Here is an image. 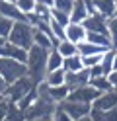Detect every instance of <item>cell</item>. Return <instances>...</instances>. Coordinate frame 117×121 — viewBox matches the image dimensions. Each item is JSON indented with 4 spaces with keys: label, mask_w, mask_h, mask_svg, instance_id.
<instances>
[{
    "label": "cell",
    "mask_w": 117,
    "mask_h": 121,
    "mask_svg": "<svg viewBox=\"0 0 117 121\" xmlns=\"http://www.w3.org/2000/svg\"><path fill=\"white\" fill-rule=\"evenodd\" d=\"M92 4H94L96 14H100V16H104V18H113L117 14L115 0H92Z\"/></svg>",
    "instance_id": "7c38bea8"
},
{
    "label": "cell",
    "mask_w": 117,
    "mask_h": 121,
    "mask_svg": "<svg viewBox=\"0 0 117 121\" xmlns=\"http://www.w3.org/2000/svg\"><path fill=\"white\" fill-rule=\"evenodd\" d=\"M88 16H90V12H88L86 0H74L72 12H70V22H72V24H82Z\"/></svg>",
    "instance_id": "4fadbf2b"
},
{
    "label": "cell",
    "mask_w": 117,
    "mask_h": 121,
    "mask_svg": "<svg viewBox=\"0 0 117 121\" xmlns=\"http://www.w3.org/2000/svg\"><path fill=\"white\" fill-rule=\"evenodd\" d=\"M113 60H115V49L111 47V49H107L104 55H101V60H100V65H101V69H104L105 76L113 70Z\"/></svg>",
    "instance_id": "7402d4cb"
},
{
    "label": "cell",
    "mask_w": 117,
    "mask_h": 121,
    "mask_svg": "<svg viewBox=\"0 0 117 121\" xmlns=\"http://www.w3.org/2000/svg\"><path fill=\"white\" fill-rule=\"evenodd\" d=\"M115 10H117V0H115Z\"/></svg>",
    "instance_id": "7bdbcfd3"
},
{
    "label": "cell",
    "mask_w": 117,
    "mask_h": 121,
    "mask_svg": "<svg viewBox=\"0 0 117 121\" xmlns=\"http://www.w3.org/2000/svg\"><path fill=\"white\" fill-rule=\"evenodd\" d=\"M6 119L8 121H26V113L20 108L18 104H12L8 102V113H6Z\"/></svg>",
    "instance_id": "603a6c76"
},
{
    "label": "cell",
    "mask_w": 117,
    "mask_h": 121,
    "mask_svg": "<svg viewBox=\"0 0 117 121\" xmlns=\"http://www.w3.org/2000/svg\"><path fill=\"white\" fill-rule=\"evenodd\" d=\"M6 43V39H2V37H0V47H2V45Z\"/></svg>",
    "instance_id": "b9f144b4"
},
{
    "label": "cell",
    "mask_w": 117,
    "mask_h": 121,
    "mask_svg": "<svg viewBox=\"0 0 117 121\" xmlns=\"http://www.w3.org/2000/svg\"><path fill=\"white\" fill-rule=\"evenodd\" d=\"M33 45H39V47H43V49H53L55 47V41L45 31H41V29L35 27L33 29Z\"/></svg>",
    "instance_id": "ffe728a7"
},
{
    "label": "cell",
    "mask_w": 117,
    "mask_h": 121,
    "mask_svg": "<svg viewBox=\"0 0 117 121\" xmlns=\"http://www.w3.org/2000/svg\"><path fill=\"white\" fill-rule=\"evenodd\" d=\"M6 113H8V100H0V121L6 119Z\"/></svg>",
    "instance_id": "d6a6232c"
},
{
    "label": "cell",
    "mask_w": 117,
    "mask_h": 121,
    "mask_svg": "<svg viewBox=\"0 0 117 121\" xmlns=\"http://www.w3.org/2000/svg\"><path fill=\"white\" fill-rule=\"evenodd\" d=\"M4 121H8V119H4Z\"/></svg>",
    "instance_id": "bcb514c9"
},
{
    "label": "cell",
    "mask_w": 117,
    "mask_h": 121,
    "mask_svg": "<svg viewBox=\"0 0 117 121\" xmlns=\"http://www.w3.org/2000/svg\"><path fill=\"white\" fill-rule=\"evenodd\" d=\"M84 84H90V70L88 69H82V70H76V72H66V86L70 90H74L78 86H84Z\"/></svg>",
    "instance_id": "8fae6325"
},
{
    "label": "cell",
    "mask_w": 117,
    "mask_h": 121,
    "mask_svg": "<svg viewBox=\"0 0 117 121\" xmlns=\"http://www.w3.org/2000/svg\"><path fill=\"white\" fill-rule=\"evenodd\" d=\"M113 49H115V60H113V70H115V69H117V47H113Z\"/></svg>",
    "instance_id": "60d3db41"
},
{
    "label": "cell",
    "mask_w": 117,
    "mask_h": 121,
    "mask_svg": "<svg viewBox=\"0 0 117 121\" xmlns=\"http://www.w3.org/2000/svg\"><path fill=\"white\" fill-rule=\"evenodd\" d=\"M92 105H94V108H100V109H104V111H107V109L115 108V105H117V90L101 92V94L96 98V100L92 102Z\"/></svg>",
    "instance_id": "30bf717a"
},
{
    "label": "cell",
    "mask_w": 117,
    "mask_h": 121,
    "mask_svg": "<svg viewBox=\"0 0 117 121\" xmlns=\"http://www.w3.org/2000/svg\"><path fill=\"white\" fill-rule=\"evenodd\" d=\"M86 31H98V33H107V18L100 16V14H90L84 22Z\"/></svg>",
    "instance_id": "9c48e42d"
},
{
    "label": "cell",
    "mask_w": 117,
    "mask_h": 121,
    "mask_svg": "<svg viewBox=\"0 0 117 121\" xmlns=\"http://www.w3.org/2000/svg\"><path fill=\"white\" fill-rule=\"evenodd\" d=\"M105 51H107V47L90 43L88 39H84L82 43H78V53H80V55H104Z\"/></svg>",
    "instance_id": "9a60e30c"
},
{
    "label": "cell",
    "mask_w": 117,
    "mask_h": 121,
    "mask_svg": "<svg viewBox=\"0 0 117 121\" xmlns=\"http://www.w3.org/2000/svg\"><path fill=\"white\" fill-rule=\"evenodd\" d=\"M0 80H4V78H2V74H0Z\"/></svg>",
    "instance_id": "f6af8a7d"
},
{
    "label": "cell",
    "mask_w": 117,
    "mask_h": 121,
    "mask_svg": "<svg viewBox=\"0 0 117 121\" xmlns=\"http://www.w3.org/2000/svg\"><path fill=\"white\" fill-rule=\"evenodd\" d=\"M76 121H92V117H90V113H88V115H82L80 119H76Z\"/></svg>",
    "instance_id": "ab89813d"
},
{
    "label": "cell",
    "mask_w": 117,
    "mask_h": 121,
    "mask_svg": "<svg viewBox=\"0 0 117 121\" xmlns=\"http://www.w3.org/2000/svg\"><path fill=\"white\" fill-rule=\"evenodd\" d=\"M105 121H117V105L105 111Z\"/></svg>",
    "instance_id": "836d02e7"
},
{
    "label": "cell",
    "mask_w": 117,
    "mask_h": 121,
    "mask_svg": "<svg viewBox=\"0 0 117 121\" xmlns=\"http://www.w3.org/2000/svg\"><path fill=\"white\" fill-rule=\"evenodd\" d=\"M100 96V92L92 84H84V86H78L74 90H70V94L66 100H74V102H84V104H92L96 98Z\"/></svg>",
    "instance_id": "5b68a950"
},
{
    "label": "cell",
    "mask_w": 117,
    "mask_h": 121,
    "mask_svg": "<svg viewBox=\"0 0 117 121\" xmlns=\"http://www.w3.org/2000/svg\"><path fill=\"white\" fill-rule=\"evenodd\" d=\"M47 57H49V49H43L39 45H31L27 51V60H26L27 76L35 84L43 82L47 76Z\"/></svg>",
    "instance_id": "6da1fadb"
},
{
    "label": "cell",
    "mask_w": 117,
    "mask_h": 121,
    "mask_svg": "<svg viewBox=\"0 0 117 121\" xmlns=\"http://www.w3.org/2000/svg\"><path fill=\"white\" fill-rule=\"evenodd\" d=\"M16 4H18V8H20V10L27 16V14H31V12L35 10L37 0H16Z\"/></svg>",
    "instance_id": "83f0119b"
},
{
    "label": "cell",
    "mask_w": 117,
    "mask_h": 121,
    "mask_svg": "<svg viewBox=\"0 0 117 121\" xmlns=\"http://www.w3.org/2000/svg\"><path fill=\"white\" fill-rule=\"evenodd\" d=\"M33 121H53V113H51V115H43V117H37V119H33Z\"/></svg>",
    "instance_id": "f35d334b"
},
{
    "label": "cell",
    "mask_w": 117,
    "mask_h": 121,
    "mask_svg": "<svg viewBox=\"0 0 117 121\" xmlns=\"http://www.w3.org/2000/svg\"><path fill=\"white\" fill-rule=\"evenodd\" d=\"M51 18H53L55 22H59L61 26H65V27L70 24V14L61 12V10H57V8H51Z\"/></svg>",
    "instance_id": "4316f807"
},
{
    "label": "cell",
    "mask_w": 117,
    "mask_h": 121,
    "mask_svg": "<svg viewBox=\"0 0 117 121\" xmlns=\"http://www.w3.org/2000/svg\"><path fill=\"white\" fill-rule=\"evenodd\" d=\"M88 70H90V78H94V76H101V74H104L101 65H96V66H92V69H88Z\"/></svg>",
    "instance_id": "e575fe53"
},
{
    "label": "cell",
    "mask_w": 117,
    "mask_h": 121,
    "mask_svg": "<svg viewBox=\"0 0 117 121\" xmlns=\"http://www.w3.org/2000/svg\"><path fill=\"white\" fill-rule=\"evenodd\" d=\"M39 4H45V6H49V8H53L55 6V0H37Z\"/></svg>",
    "instance_id": "74e56055"
},
{
    "label": "cell",
    "mask_w": 117,
    "mask_h": 121,
    "mask_svg": "<svg viewBox=\"0 0 117 121\" xmlns=\"http://www.w3.org/2000/svg\"><path fill=\"white\" fill-rule=\"evenodd\" d=\"M90 84H92L94 88H96L100 94H101V92H109V90H115V88H113V84L109 82V76H105V74L90 78Z\"/></svg>",
    "instance_id": "44dd1931"
},
{
    "label": "cell",
    "mask_w": 117,
    "mask_h": 121,
    "mask_svg": "<svg viewBox=\"0 0 117 121\" xmlns=\"http://www.w3.org/2000/svg\"><path fill=\"white\" fill-rule=\"evenodd\" d=\"M62 69L66 72H76V70H82L86 69L84 63H82V55L78 53V55H72V57H66L65 63H62Z\"/></svg>",
    "instance_id": "d6986e66"
},
{
    "label": "cell",
    "mask_w": 117,
    "mask_h": 121,
    "mask_svg": "<svg viewBox=\"0 0 117 121\" xmlns=\"http://www.w3.org/2000/svg\"><path fill=\"white\" fill-rule=\"evenodd\" d=\"M107 76H109V82L113 84V88L117 90V69H115V70H111V72L107 74Z\"/></svg>",
    "instance_id": "d590c367"
},
{
    "label": "cell",
    "mask_w": 117,
    "mask_h": 121,
    "mask_svg": "<svg viewBox=\"0 0 117 121\" xmlns=\"http://www.w3.org/2000/svg\"><path fill=\"white\" fill-rule=\"evenodd\" d=\"M55 47H57V51H59L65 59H66V57H72V55H78V45L72 43L70 39H61Z\"/></svg>",
    "instance_id": "ac0fdd59"
},
{
    "label": "cell",
    "mask_w": 117,
    "mask_h": 121,
    "mask_svg": "<svg viewBox=\"0 0 117 121\" xmlns=\"http://www.w3.org/2000/svg\"><path fill=\"white\" fill-rule=\"evenodd\" d=\"M45 82L49 86H61L66 84V70L65 69H57V70H49L45 76Z\"/></svg>",
    "instance_id": "2e32d148"
},
{
    "label": "cell",
    "mask_w": 117,
    "mask_h": 121,
    "mask_svg": "<svg viewBox=\"0 0 117 121\" xmlns=\"http://www.w3.org/2000/svg\"><path fill=\"white\" fill-rule=\"evenodd\" d=\"M72 6H74V0H55V6H53V8L70 14V12H72Z\"/></svg>",
    "instance_id": "f1b7e54d"
},
{
    "label": "cell",
    "mask_w": 117,
    "mask_h": 121,
    "mask_svg": "<svg viewBox=\"0 0 117 121\" xmlns=\"http://www.w3.org/2000/svg\"><path fill=\"white\" fill-rule=\"evenodd\" d=\"M33 29L35 27L31 24H27V22H16L14 27H12V33L8 37V41L29 51V47L33 45Z\"/></svg>",
    "instance_id": "7a4b0ae2"
},
{
    "label": "cell",
    "mask_w": 117,
    "mask_h": 121,
    "mask_svg": "<svg viewBox=\"0 0 117 121\" xmlns=\"http://www.w3.org/2000/svg\"><path fill=\"white\" fill-rule=\"evenodd\" d=\"M90 117H92V121H105V111L92 105V109H90Z\"/></svg>",
    "instance_id": "1f68e13d"
},
{
    "label": "cell",
    "mask_w": 117,
    "mask_h": 121,
    "mask_svg": "<svg viewBox=\"0 0 117 121\" xmlns=\"http://www.w3.org/2000/svg\"><path fill=\"white\" fill-rule=\"evenodd\" d=\"M62 63H65V57L57 51V47L49 49V57H47V72H49V70L62 69Z\"/></svg>",
    "instance_id": "e0dca14e"
},
{
    "label": "cell",
    "mask_w": 117,
    "mask_h": 121,
    "mask_svg": "<svg viewBox=\"0 0 117 121\" xmlns=\"http://www.w3.org/2000/svg\"><path fill=\"white\" fill-rule=\"evenodd\" d=\"M0 57H8V59L20 60V63H26V60H27V49L18 47V45L6 41L2 47H0Z\"/></svg>",
    "instance_id": "52a82bcc"
},
{
    "label": "cell",
    "mask_w": 117,
    "mask_h": 121,
    "mask_svg": "<svg viewBox=\"0 0 117 121\" xmlns=\"http://www.w3.org/2000/svg\"><path fill=\"white\" fill-rule=\"evenodd\" d=\"M107 33L111 37V45L117 47V14L113 18H107Z\"/></svg>",
    "instance_id": "484cf974"
},
{
    "label": "cell",
    "mask_w": 117,
    "mask_h": 121,
    "mask_svg": "<svg viewBox=\"0 0 117 121\" xmlns=\"http://www.w3.org/2000/svg\"><path fill=\"white\" fill-rule=\"evenodd\" d=\"M49 26H51V33H53V41H55V45H57L61 39H66V27H65V26H61L59 22H55L53 18L49 20Z\"/></svg>",
    "instance_id": "cb8c5ba5"
},
{
    "label": "cell",
    "mask_w": 117,
    "mask_h": 121,
    "mask_svg": "<svg viewBox=\"0 0 117 121\" xmlns=\"http://www.w3.org/2000/svg\"><path fill=\"white\" fill-rule=\"evenodd\" d=\"M6 88H8V84L4 80H0V100H6Z\"/></svg>",
    "instance_id": "8d00e7d4"
},
{
    "label": "cell",
    "mask_w": 117,
    "mask_h": 121,
    "mask_svg": "<svg viewBox=\"0 0 117 121\" xmlns=\"http://www.w3.org/2000/svg\"><path fill=\"white\" fill-rule=\"evenodd\" d=\"M0 74L6 84H12L14 80H18L27 74V66L26 63H20L16 59H8V57H0Z\"/></svg>",
    "instance_id": "3957f363"
},
{
    "label": "cell",
    "mask_w": 117,
    "mask_h": 121,
    "mask_svg": "<svg viewBox=\"0 0 117 121\" xmlns=\"http://www.w3.org/2000/svg\"><path fill=\"white\" fill-rule=\"evenodd\" d=\"M8 2H16V0H8Z\"/></svg>",
    "instance_id": "ee69618b"
},
{
    "label": "cell",
    "mask_w": 117,
    "mask_h": 121,
    "mask_svg": "<svg viewBox=\"0 0 117 121\" xmlns=\"http://www.w3.org/2000/svg\"><path fill=\"white\" fill-rule=\"evenodd\" d=\"M57 105H61V108L65 109V111H66L74 121H76V119H80L82 115H88L90 109H92V104L74 102V100H65V102H61V104H57Z\"/></svg>",
    "instance_id": "8992f818"
},
{
    "label": "cell",
    "mask_w": 117,
    "mask_h": 121,
    "mask_svg": "<svg viewBox=\"0 0 117 121\" xmlns=\"http://www.w3.org/2000/svg\"><path fill=\"white\" fill-rule=\"evenodd\" d=\"M53 121H74V119L70 117L68 113L61 108V105H57V108H55V111H53Z\"/></svg>",
    "instance_id": "4dcf8cb0"
},
{
    "label": "cell",
    "mask_w": 117,
    "mask_h": 121,
    "mask_svg": "<svg viewBox=\"0 0 117 121\" xmlns=\"http://www.w3.org/2000/svg\"><path fill=\"white\" fill-rule=\"evenodd\" d=\"M86 27H84V24H72V22H70V24L66 26V39H70L72 43H82L84 39H86Z\"/></svg>",
    "instance_id": "5bb4252c"
},
{
    "label": "cell",
    "mask_w": 117,
    "mask_h": 121,
    "mask_svg": "<svg viewBox=\"0 0 117 121\" xmlns=\"http://www.w3.org/2000/svg\"><path fill=\"white\" fill-rule=\"evenodd\" d=\"M100 60H101V55H82V63L86 69H92V66L100 65Z\"/></svg>",
    "instance_id": "f546056e"
},
{
    "label": "cell",
    "mask_w": 117,
    "mask_h": 121,
    "mask_svg": "<svg viewBox=\"0 0 117 121\" xmlns=\"http://www.w3.org/2000/svg\"><path fill=\"white\" fill-rule=\"evenodd\" d=\"M14 24H16L14 20L0 16V37H2V39H6V41H8V37H10V33H12Z\"/></svg>",
    "instance_id": "d4e9b609"
},
{
    "label": "cell",
    "mask_w": 117,
    "mask_h": 121,
    "mask_svg": "<svg viewBox=\"0 0 117 121\" xmlns=\"http://www.w3.org/2000/svg\"><path fill=\"white\" fill-rule=\"evenodd\" d=\"M35 86H37V84L27 76V74H26V76H22V78H18V80H14L12 84H8V88H6V100H8V102H12V104H18L22 98L26 96V94H29Z\"/></svg>",
    "instance_id": "277c9868"
},
{
    "label": "cell",
    "mask_w": 117,
    "mask_h": 121,
    "mask_svg": "<svg viewBox=\"0 0 117 121\" xmlns=\"http://www.w3.org/2000/svg\"><path fill=\"white\" fill-rule=\"evenodd\" d=\"M0 16L10 18L14 22H26V14H23L16 2H8V0H0Z\"/></svg>",
    "instance_id": "ba28073f"
}]
</instances>
